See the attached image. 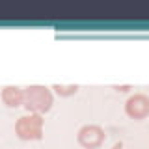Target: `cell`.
Here are the masks:
<instances>
[{"label":"cell","instance_id":"4","mask_svg":"<svg viewBox=\"0 0 149 149\" xmlns=\"http://www.w3.org/2000/svg\"><path fill=\"white\" fill-rule=\"evenodd\" d=\"M125 114L134 121H142L149 116V97L146 93H134L125 102Z\"/></svg>","mask_w":149,"mask_h":149},{"label":"cell","instance_id":"2","mask_svg":"<svg viewBox=\"0 0 149 149\" xmlns=\"http://www.w3.org/2000/svg\"><path fill=\"white\" fill-rule=\"evenodd\" d=\"M45 119L39 114H26L15 121V134L22 142H37L43 138Z\"/></svg>","mask_w":149,"mask_h":149},{"label":"cell","instance_id":"1","mask_svg":"<svg viewBox=\"0 0 149 149\" xmlns=\"http://www.w3.org/2000/svg\"><path fill=\"white\" fill-rule=\"evenodd\" d=\"M52 104H54V95L50 91V88L41 86V84H30L28 88H24L22 106L28 110V114L43 116L47 112H50Z\"/></svg>","mask_w":149,"mask_h":149},{"label":"cell","instance_id":"5","mask_svg":"<svg viewBox=\"0 0 149 149\" xmlns=\"http://www.w3.org/2000/svg\"><path fill=\"white\" fill-rule=\"evenodd\" d=\"M0 99H2V102L6 106H9V108L22 106V102H24V90H21V88H17V86H6L0 91Z\"/></svg>","mask_w":149,"mask_h":149},{"label":"cell","instance_id":"6","mask_svg":"<svg viewBox=\"0 0 149 149\" xmlns=\"http://www.w3.org/2000/svg\"><path fill=\"white\" fill-rule=\"evenodd\" d=\"M50 90H54L58 97H73V95H77L78 86L77 84H67V86H63V84H54Z\"/></svg>","mask_w":149,"mask_h":149},{"label":"cell","instance_id":"3","mask_svg":"<svg viewBox=\"0 0 149 149\" xmlns=\"http://www.w3.org/2000/svg\"><path fill=\"white\" fill-rule=\"evenodd\" d=\"M106 140L104 129L99 125H82L77 132V142L84 149H99Z\"/></svg>","mask_w":149,"mask_h":149},{"label":"cell","instance_id":"7","mask_svg":"<svg viewBox=\"0 0 149 149\" xmlns=\"http://www.w3.org/2000/svg\"><path fill=\"white\" fill-rule=\"evenodd\" d=\"M114 90H118V91H129L130 86H114Z\"/></svg>","mask_w":149,"mask_h":149},{"label":"cell","instance_id":"8","mask_svg":"<svg viewBox=\"0 0 149 149\" xmlns=\"http://www.w3.org/2000/svg\"><path fill=\"white\" fill-rule=\"evenodd\" d=\"M112 149H123V143H121V142H118V143H116V146L112 147Z\"/></svg>","mask_w":149,"mask_h":149}]
</instances>
